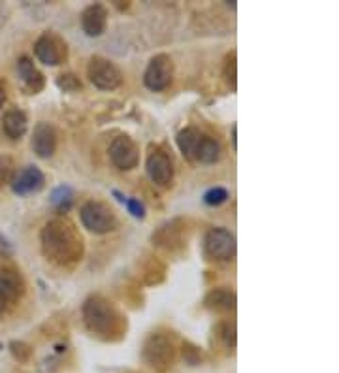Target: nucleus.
Wrapping results in <instances>:
<instances>
[{
    "label": "nucleus",
    "instance_id": "1",
    "mask_svg": "<svg viewBox=\"0 0 339 373\" xmlns=\"http://www.w3.org/2000/svg\"><path fill=\"white\" fill-rule=\"evenodd\" d=\"M42 249L51 262L59 266H70L81 259L83 241L70 220L53 219L42 230Z\"/></svg>",
    "mask_w": 339,
    "mask_h": 373
},
{
    "label": "nucleus",
    "instance_id": "2",
    "mask_svg": "<svg viewBox=\"0 0 339 373\" xmlns=\"http://www.w3.org/2000/svg\"><path fill=\"white\" fill-rule=\"evenodd\" d=\"M83 320L87 328L100 338H112L113 333H119L123 320L119 311L102 296H91L83 306Z\"/></svg>",
    "mask_w": 339,
    "mask_h": 373
},
{
    "label": "nucleus",
    "instance_id": "3",
    "mask_svg": "<svg viewBox=\"0 0 339 373\" xmlns=\"http://www.w3.org/2000/svg\"><path fill=\"white\" fill-rule=\"evenodd\" d=\"M81 223L87 230L94 234H106L115 230L117 227V217L113 209L102 202H87L81 207Z\"/></svg>",
    "mask_w": 339,
    "mask_h": 373
},
{
    "label": "nucleus",
    "instance_id": "4",
    "mask_svg": "<svg viewBox=\"0 0 339 373\" xmlns=\"http://www.w3.org/2000/svg\"><path fill=\"white\" fill-rule=\"evenodd\" d=\"M87 73H89L91 83L102 91H112L121 85L119 68L104 57H93L89 62Z\"/></svg>",
    "mask_w": 339,
    "mask_h": 373
},
{
    "label": "nucleus",
    "instance_id": "5",
    "mask_svg": "<svg viewBox=\"0 0 339 373\" xmlns=\"http://www.w3.org/2000/svg\"><path fill=\"white\" fill-rule=\"evenodd\" d=\"M34 53L40 59V62L47 67H57L60 62H64L68 51L67 44L60 36H57L55 33H46L42 34L34 44Z\"/></svg>",
    "mask_w": 339,
    "mask_h": 373
},
{
    "label": "nucleus",
    "instance_id": "6",
    "mask_svg": "<svg viewBox=\"0 0 339 373\" xmlns=\"http://www.w3.org/2000/svg\"><path fill=\"white\" fill-rule=\"evenodd\" d=\"M173 78V62L168 55H157L151 59L149 67L146 70L144 81L147 89L151 91H164Z\"/></svg>",
    "mask_w": 339,
    "mask_h": 373
},
{
    "label": "nucleus",
    "instance_id": "7",
    "mask_svg": "<svg viewBox=\"0 0 339 373\" xmlns=\"http://www.w3.org/2000/svg\"><path fill=\"white\" fill-rule=\"evenodd\" d=\"M110 159L119 170H132L140 162V149L128 136H117L110 146Z\"/></svg>",
    "mask_w": 339,
    "mask_h": 373
},
{
    "label": "nucleus",
    "instance_id": "8",
    "mask_svg": "<svg viewBox=\"0 0 339 373\" xmlns=\"http://www.w3.org/2000/svg\"><path fill=\"white\" fill-rule=\"evenodd\" d=\"M206 251L215 260H230L236 254V238L225 228H213L206 236Z\"/></svg>",
    "mask_w": 339,
    "mask_h": 373
},
{
    "label": "nucleus",
    "instance_id": "9",
    "mask_svg": "<svg viewBox=\"0 0 339 373\" xmlns=\"http://www.w3.org/2000/svg\"><path fill=\"white\" fill-rule=\"evenodd\" d=\"M144 356L153 367H166L172 364L173 360V345L172 341L162 338V336H153L144 347Z\"/></svg>",
    "mask_w": 339,
    "mask_h": 373
},
{
    "label": "nucleus",
    "instance_id": "10",
    "mask_svg": "<svg viewBox=\"0 0 339 373\" xmlns=\"http://www.w3.org/2000/svg\"><path fill=\"white\" fill-rule=\"evenodd\" d=\"M147 173H149V177H151L153 183H157V185H170L173 177V166L170 157H168L164 151H160V149L151 151L149 159H147Z\"/></svg>",
    "mask_w": 339,
    "mask_h": 373
},
{
    "label": "nucleus",
    "instance_id": "11",
    "mask_svg": "<svg viewBox=\"0 0 339 373\" xmlns=\"http://www.w3.org/2000/svg\"><path fill=\"white\" fill-rule=\"evenodd\" d=\"M33 147L34 153L42 157V159H49L57 149V132L51 125L40 123L36 125L33 134Z\"/></svg>",
    "mask_w": 339,
    "mask_h": 373
},
{
    "label": "nucleus",
    "instance_id": "12",
    "mask_svg": "<svg viewBox=\"0 0 339 373\" xmlns=\"http://www.w3.org/2000/svg\"><path fill=\"white\" fill-rule=\"evenodd\" d=\"M46 183L44 173L36 166H27L25 170H21L12 181V189L17 194H28V193H38L42 186Z\"/></svg>",
    "mask_w": 339,
    "mask_h": 373
},
{
    "label": "nucleus",
    "instance_id": "13",
    "mask_svg": "<svg viewBox=\"0 0 339 373\" xmlns=\"http://www.w3.org/2000/svg\"><path fill=\"white\" fill-rule=\"evenodd\" d=\"M107 12L102 4H93L81 14V28L87 36H100L106 31Z\"/></svg>",
    "mask_w": 339,
    "mask_h": 373
},
{
    "label": "nucleus",
    "instance_id": "14",
    "mask_svg": "<svg viewBox=\"0 0 339 373\" xmlns=\"http://www.w3.org/2000/svg\"><path fill=\"white\" fill-rule=\"evenodd\" d=\"M17 72H19L21 83L25 87V91L28 94H38L46 85V80H44V76L38 68L34 67L33 60L27 59V57H23L17 62Z\"/></svg>",
    "mask_w": 339,
    "mask_h": 373
},
{
    "label": "nucleus",
    "instance_id": "15",
    "mask_svg": "<svg viewBox=\"0 0 339 373\" xmlns=\"http://www.w3.org/2000/svg\"><path fill=\"white\" fill-rule=\"evenodd\" d=\"M23 281L14 270L0 268V294L6 300V304H12L23 294Z\"/></svg>",
    "mask_w": 339,
    "mask_h": 373
},
{
    "label": "nucleus",
    "instance_id": "16",
    "mask_svg": "<svg viewBox=\"0 0 339 373\" xmlns=\"http://www.w3.org/2000/svg\"><path fill=\"white\" fill-rule=\"evenodd\" d=\"M206 307L219 313H228L236 307V294L226 288H215L206 296Z\"/></svg>",
    "mask_w": 339,
    "mask_h": 373
},
{
    "label": "nucleus",
    "instance_id": "17",
    "mask_svg": "<svg viewBox=\"0 0 339 373\" xmlns=\"http://www.w3.org/2000/svg\"><path fill=\"white\" fill-rule=\"evenodd\" d=\"M2 128L8 138L19 140L23 134L27 132V115L19 110H12L2 117Z\"/></svg>",
    "mask_w": 339,
    "mask_h": 373
},
{
    "label": "nucleus",
    "instance_id": "18",
    "mask_svg": "<svg viewBox=\"0 0 339 373\" xmlns=\"http://www.w3.org/2000/svg\"><path fill=\"white\" fill-rule=\"evenodd\" d=\"M204 134L200 132L198 128L189 127L185 130H181L177 134V146H180L181 153L185 155L189 160H196V151H198L200 140H202Z\"/></svg>",
    "mask_w": 339,
    "mask_h": 373
},
{
    "label": "nucleus",
    "instance_id": "19",
    "mask_svg": "<svg viewBox=\"0 0 339 373\" xmlns=\"http://www.w3.org/2000/svg\"><path fill=\"white\" fill-rule=\"evenodd\" d=\"M220 157H223V147H220L219 141L213 140L209 136H202L198 151H196V160L211 164V162H217Z\"/></svg>",
    "mask_w": 339,
    "mask_h": 373
},
{
    "label": "nucleus",
    "instance_id": "20",
    "mask_svg": "<svg viewBox=\"0 0 339 373\" xmlns=\"http://www.w3.org/2000/svg\"><path fill=\"white\" fill-rule=\"evenodd\" d=\"M51 202H53L59 209H68L70 204H72V191H70L68 186H59V189H55L53 196H51Z\"/></svg>",
    "mask_w": 339,
    "mask_h": 373
},
{
    "label": "nucleus",
    "instance_id": "21",
    "mask_svg": "<svg viewBox=\"0 0 339 373\" xmlns=\"http://www.w3.org/2000/svg\"><path fill=\"white\" fill-rule=\"evenodd\" d=\"M14 160L10 159V157H0V185H6V183L14 181Z\"/></svg>",
    "mask_w": 339,
    "mask_h": 373
},
{
    "label": "nucleus",
    "instance_id": "22",
    "mask_svg": "<svg viewBox=\"0 0 339 373\" xmlns=\"http://www.w3.org/2000/svg\"><path fill=\"white\" fill-rule=\"evenodd\" d=\"M226 198H228V191L223 189V186H215V189L204 194V202L207 206H220V204H225Z\"/></svg>",
    "mask_w": 339,
    "mask_h": 373
},
{
    "label": "nucleus",
    "instance_id": "23",
    "mask_svg": "<svg viewBox=\"0 0 339 373\" xmlns=\"http://www.w3.org/2000/svg\"><path fill=\"white\" fill-rule=\"evenodd\" d=\"M121 202L128 207V211H130L134 217H138V219H144V217H146V209H144V206H141L138 200H134V198H121Z\"/></svg>",
    "mask_w": 339,
    "mask_h": 373
},
{
    "label": "nucleus",
    "instance_id": "24",
    "mask_svg": "<svg viewBox=\"0 0 339 373\" xmlns=\"http://www.w3.org/2000/svg\"><path fill=\"white\" fill-rule=\"evenodd\" d=\"M225 76H226V81L232 85V89H236V53L230 55L228 60H226Z\"/></svg>",
    "mask_w": 339,
    "mask_h": 373
},
{
    "label": "nucleus",
    "instance_id": "25",
    "mask_svg": "<svg viewBox=\"0 0 339 373\" xmlns=\"http://www.w3.org/2000/svg\"><path fill=\"white\" fill-rule=\"evenodd\" d=\"M59 87H62L64 91H78V89L81 87V83L78 80H76V76H72V73H68V76H60Z\"/></svg>",
    "mask_w": 339,
    "mask_h": 373
},
{
    "label": "nucleus",
    "instance_id": "26",
    "mask_svg": "<svg viewBox=\"0 0 339 373\" xmlns=\"http://www.w3.org/2000/svg\"><path fill=\"white\" fill-rule=\"evenodd\" d=\"M223 336H225L226 345H234V341H236V327L230 324V322H226L225 327H223Z\"/></svg>",
    "mask_w": 339,
    "mask_h": 373
},
{
    "label": "nucleus",
    "instance_id": "27",
    "mask_svg": "<svg viewBox=\"0 0 339 373\" xmlns=\"http://www.w3.org/2000/svg\"><path fill=\"white\" fill-rule=\"evenodd\" d=\"M6 102V93H4V89L0 87V107H2V104Z\"/></svg>",
    "mask_w": 339,
    "mask_h": 373
},
{
    "label": "nucleus",
    "instance_id": "28",
    "mask_svg": "<svg viewBox=\"0 0 339 373\" xmlns=\"http://www.w3.org/2000/svg\"><path fill=\"white\" fill-rule=\"evenodd\" d=\"M6 306H8L6 300H4V298H2V294H0V313L4 311V307H6Z\"/></svg>",
    "mask_w": 339,
    "mask_h": 373
}]
</instances>
